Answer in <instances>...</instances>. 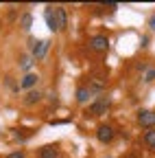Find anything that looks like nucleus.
<instances>
[{"label":"nucleus","mask_w":155,"mask_h":158,"mask_svg":"<svg viewBox=\"0 0 155 158\" xmlns=\"http://www.w3.org/2000/svg\"><path fill=\"white\" fill-rule=\"evenodd\" d=\"M144 81H155V68H149V70H146Z\"/></svg>","instance_id":"obj_15"},{"label":"nucleus","mask_w":155,"mask_h":158,"mask_svg":"<svg viewBox=\"0 0 155 158\" xmlns=\"http://www.w3.org/2000/svg\"><path fill=\"white\" fill-rule=\"evenodd\" d=\"M107 108H109V99H107V97H103V99H99L96 103H92V106H90V114H92V116H101V114H105V112H107Z\"/></svg>","instance_id":"obj_3"},{"label":"nucleus","mask_w":155,"mask_h":158,"mask_svg":"<svg viewBox=\"0 0 155 158\" xmlns=\"http://www.w3.org/2000/svg\"><path fill=\"white\" fill-rule=\"evenodd\" d=\"M105 88V79L103 77H92L90 79V92H101Z\"/></svg>","instance_id":"obj_8"},{"label":"nucleus","mask_w":155,"mask_h":158,"mask_svg":"<svg viewBox=\"0 0 155 158\" xmlns=\"http://www.w3.org/2000/svg\"><path fill=\"white\" fill-rule=\"evenodd\" d=\"M96 138H99L101 143H109L111 138H114V127H109V125H101L99 130H96Z\"/></svg>","instance_id":"obj_4"},{"label":"nucleus","mask_w":155,"mask_h":158,"mask_svg":"<svg viewBox=\"0 0 155 158\" xmlns=\"http://www.w3.org/2000/svg\"><path fill=\"white\" fill-rule=\"evenodd\" d=\"M46 24H48V29L55 33V31H59V24H57V13H55V9L50 7V9H46Z\"/></svg>","instance_id":"obj_6"},{"label":"nucleus","mask_w":155,"mask_h":158,"mask_svg":"<svg viewBox=\"0 0 155 158\" xmlns=\"http://www.w3.org/2000/svg\"><path fill=\"white\" fill-rule=\"evenodd\" d=\"M46 51H48V42H46V40H40V42H35V46H33V57L42 59L46 55Z\"/></svg>","instance_id":"obj_5"},{"label":"nucleus","mask_w":155,"mask_h":158,"mask_svg":"<svg viewBox=\"0 0 155 158\" xmlns=\"http://www.w3.org/2000/svg\"><path fill=\"white\" fill-rule=\"evenodd\" d=\"M149 27L155 31V15H151V20H149Z\"/></svg>","instance_id":"obj_18"},{"label":"nucleus","mask_w":155,"mask_h":158,"mask_svg":"<svg viewBox=\"0 0 155 158\" xmlns=\"http://www.w3.org/2000/svg\"><path fill=\"white\" fill-rule=\"evenodd\" d=\"M37 79H40V77H37L35 73H29L22 81H20V88H33V86L37 84Z\"/></svg>","instance_id":"obj_9"},{"label":"nucleus","mask_w":155,"mask_h":158,"mask_svg":"<svg viewBox=\"0 0 155 158\" xmlns=\"http://www.w3.org/2000/svg\"><path fill=\"white\" fill-rule=\"evenodd\" d=\"M55 13H57V24H59V31H64L68 27V15H66V9L64 7H55Z\"/></svg>","instance_id":"obj_7"},{"label":"nucleus","mask_w":155,"mask_h":158,"mask_svg":"<svg viewBox=\"0 0 155 158\" xmlns=\"http://www.w3.org/2000/svg\"><path fill=\"white\" fill-rule=\"evenodd\" d=\"M7 158H24V152H13V154H9Z\"/></svg>","instance_id":"obj_17"},{"label":"nucleus","mask_w":155,"mask_h":158,"mask_svg":"<svg viewBox=\"0 0 155 158\" xmlns=\"http://www.w3.org/2000/svg\"><path fill=\"white\" fill-rule=\"evenodd\" d=\"M31 24H33V18H31V13H24V15L20 18V27H22L24 31H29V29H31Z\"/></svg>","instance_id":"obj_13"},{"label":"nucleus","mask_w":155,"mask_h":158,"mask_svg":"<svg viewBox=\"0 0 155 158\" xmlns=\"http://www.w3.org/2000/svg\"><path fill=\"white\" fill-rule=\"evenodd\" d=\"M144 143H146L151 149H155V130H149V132L144 134Z\"/></svg>","instance_id":"obj_14"},{"label":"nucleus","mask_w":155,"mask_h":158,"mask_svg":"<svg viewBox=\"0 0 155 158\" xmlns=\"http://www.w3.org/2000/svg\"><path fill=\"white\" fill-rule=\"evenodd\" d=\"M57 154H59V152H57L55 145H46V147L40 149V156H42V158H57Z\"/></svg>","instance_id":"obj_10"},{"label":"nucleus","mask_w":155,"mask_h":158,"mask_svg":"<svg viewBox=\"0 0 155 158\" xmlns=\"http://www.w3.org/2000/svg\"><path fill=\"white\" fill-rule=\"evenodd\" d=\"M31 64H33V62H31V59H29V57H24L20 66H22V70H29V68H31Z\"/></svg>","instance_id":"obj_16"},{"label":"nucleus","mask_w":155,"mask_h":158,"mask_svg":"<svg viewBox=\"0 0 155 158\" xmlns=\"http://www.w3.org/2000/svg\"><path fill=\"white\" fill-rule=\"evenodd\" d=\"M90 97H92L90 88H79V90H76V101H79V103H85Z\"/></svg>","instance_id":"obj_12"},{"label":"nucleus","mask_w":155,"mask_h":158,"mask_svg":"<svg viewBox=\"0 0 155 158\" xmlns=\"http://www.w3.org/2000/svg\"><path fill=\"white\" fill-rule=\"evenodd\" d=\"M90 48L96 51V53L107 51V48H109V37H107V35H94V37L90 40Z\"/></svg>","instance_id":"obj_1"},{"label":"nucleus","mask_w":155,"mask_h":158,"mask_svg":"<svg viewBox=\"0 0 155 158\" xmlns=\"http://www.w3.org/2000/svg\"><path fill=\"white\" fill-rule=\"evenodd\" d=\"M138 123L142 127H155V112L153 110H140L138 112Z\"/></svg>","instance_id":"obj_2"},{"label":"nucleus","mask_w":155,"mask_h":158,"mask_svg":"<svg viewBox=\"0 0 155 158\" xmlns=\"http://www.w3.org/2000/svg\"><path fill=\"white\" fill-rule=\"evenodd\" d=\"M40 99H42V92H40V90H31V92L24 97V103H26V106H33V103L40 101Z\"/></svg>","instance_id":"obj_11"}]
</instances>
